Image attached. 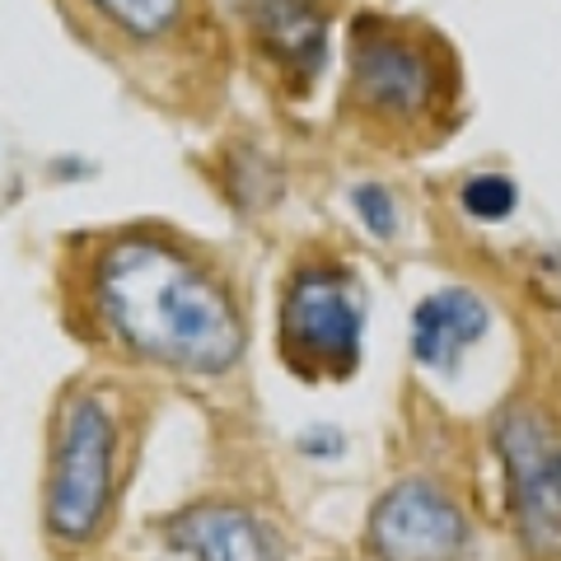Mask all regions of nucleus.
<instances>
[{
  "label": "nucleus",
  "mask_w": 561,
  "mask_h": 561,
  "mask_svg": "<svg viewBox=\"0 0 561 561\" xmlns=\"http://www.w3.org/2000/svg\"><path fill=\"white\" fill-rule=\"evenodd\" d=\"M99 319L131 356L183 375H225L243 356L230 290L164 234H122L94 262Z\"/></svg>",
  "instance_id": "obj_1"
},
{
  "label": "nucleus",
  "mask_w": 561,
  "mask_h": 561,
  "mask_svg": "<svg viewBox=\"0 0 561 561\" xmlns=\"http://www.w3.org/2000/svg\"><path fill=\"white\" fill-rule=\"evenodd\" d=\"M351 206H356V216L365 220V230H370L375 239H393L398 234V206L389 197V187L360 183L356 192H351Z\"/></svg>",
  "instance_id": "obj_12"
},
{
  "label": "nucleus",
  "mask_w": 561,
  "mask_h": 561,
  "mask_svg": "<svg viewBox=\"0 0 561 561\" xmlns=\"http://www.w3.org/2000/svg\"><path fill=\"white\" fill-rule=\"evenodd\" d=\"M459 202H463V210L472 220H505L515 210L519 192H515V183L505 179V173H478V179L463 183Z\"/></svg>",
  "instance_id": "obj_11"
},
{
  "label": "nucleus",
  "mask_w": 561,
  "mask_h": 561,
  "mask_svg": "<svg viewBox=\"0 0 561 561\" xmlns=\"http://www.w3.org/2000/svg\"><path fill=\"white\" fill-rule=\"evenodd\" d=\"M486 328H491V309L482 305V295L463 286H445L426 295L412 313V356L426 370H454L459 356Z\"/></svg>",
  "instance_id": "obj_8"
},
{
  "label": "nucleus",
  "mask_w": 561,
  "mask_h": 561,
  "mask_svg": "<svg viewBox=\"0 0 561 561\" xmlns=\"http://www.w3.org/2000/svg\"><path fill=\"white\" fill-rule=\"evenodd\" d=\"M351 99L393 127L426 117L440 99V57L426 33L360 14L351 24Z\"/></svg>",
  "instance_id": "obj_3"
},
{
  "label": "nucleus",
  "mask_w": 561,
  "mask_h": 561,
  "mask_svg": "<svg viewBox=\"0 0 561 561\" xmlns=\"http://www.w3.org/2000/svg\"><path fill=\"white\" fill-rule=\"evenodd\" d=\"M253 33L262 51L290 76L309 80L323 70V47H328V20L313 0H249Z\"/></svg>",
  "instance_id": "obj_9"
},
{
  "label": "nucleus",
  "mask_w": 561,
  "mask_h": 561,
  "mask_svg": "<svg viewBox=\"0 0 561 561\" xmlns=\"http://www.w3.org/2000/svg\"><path fill=\"white\" fill-rule=\"evenodd\" d=\"M90 5L131 38H160L183 20V0H90Z\"/></svg>",
  "instance_id": "obj_10"
},
{
  "label": "nucleus",
  "mask_w": 561,
  "mask_h": 561,
  "mask_svg": "<svg viewBox=\"0 0 561 561\" xmlns=\"http://www.w3.org/2000/svg\"><path fill=\"white\" fill-rule=\"evenodd\" d=\"M496 449L511 478L519 534L538 557H561V454L538 408H511L496 421Z\"/></svg>",
  "instance_id": "obj_5"
},
{
  "label": "nucleus",
  "mask_w": 561,
  "mask_h": 561,
  "mask_svg": "<svg viewBox=\"0 0 561 561\" xmlns=\"http://www.w3.org/2000/svg\"><path fill=\"white\" fill-rule=\"evenodd\" d=\"M169 538L192 561H280L276 538L239 505H192L169 524Z\"/></svg>",
  "instance_id": "obj_7"
},
{
  "label": "nucleus",
  "mask_w": 561,
  "mask_h": 561,
  "mask_svg": "<svg viewBox=\"0 0 561 561\" xmlns=\"http://www.w3.org/2000/svg\"><path fill=\"white\" fill-rule=\"evenodd\" d=\"M360 305L337 267H309L286 286L280 300V342L295 365L346 375L360 360Z\"/></svg>",
  "instance_id": "obj_4"
},
{
  "label": "nucleus",
  "mask_w": 561,
  "mask_h": 561,
  "mask_svg": "<svg viewBox=\"0 0 561 561\" xmlns=\"http://www.w3.org/2000/svg\"><path fill=\"white\" fill-rule=\"evenodd\" d=\"M323 435H305L300 449L305 454H323V459H332V454H342V435H332V426H319Z\"/></svg>",
  "instance_id": "obj_13"
},
{
  "label": "nucleus",
  "mask_w": 561,
  "mask_h": 561,
  "mask_svg": "<svg viewBox=\"0 0 561 561\" xmlns=\"http://www.w3.org/2000/svg\"><path fill=\"white\" fill-rule=\"evenodd\" d=\"M370 542L379 561H463L468 519L440 482L408 478L379 496Z\"/></svg>",
  "instance_id": "obj_6"
},
{
  "label": "nucleus",
  "mask_w": 561,
  "mask_h": 561,
  "mask_svg": "<svg viewBox=\"0 0 561 561\" xmlns=\"http://www.w3.org/2000/svg\"><path fill=\"white\" fill-rule=\"evenodd\" d=\"M113 449L117 421L99 393H76L61 408V435L51 449L47 482V529L51 538L84 548L113 511Z\"/></svg>",
  "instance_id": "obj_2"
}]
</instances>
